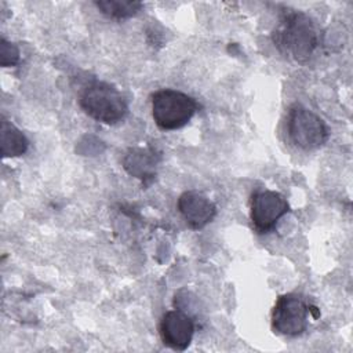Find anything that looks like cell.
<instances>
[{"label": "cell", "mask_w": 353, "mask_h": 353, "mask_svg": "<svg viewBox=\"0 0 353 353\" xmlns=\"http://www.w3.org/2000/svg\"><path fill=\"white\" fill-rule=\"evenodd\" d=\"M277 50L296 61H309L321 44V32L316 22L302 11H288L272 34Z\"/></svg>", "instance_id": "1"}, {"label": "cell", "mask_w": 353, "mask_h": 353, "mask_svg": "<svg viewBox=\"0 0 353 353\" xmlns=\"http://www.w3.org/2000/svg\"><path fill=\"white\" fill-rule=\"evenodd\" d=\"M19 62V48L7 41L4 37L0 40V63L3 68L15 66Z\"/></svg>", "instance_id": "12"}, {"label": "cell", "mask_w": 353, "mask_h": 353, "mask_svg": "<svg viewBox=\"0 0 353 353\" xmlns=\"http://www.w3.org/2000/svg\"><path fill=\"white\" fill-rule=\"evenodd\" d=\"M310 313L319 316L316 307H312L301 295H280L272 310V327L280 335H302L307 328Z\"/></svg>", "instance_id": "5"}, {"label": "cell", "mask_w": 353, "mask_h": 353, "mask_svg": "<svg viewBox=\"0 0 353 353\" xmlns=\"http://www.w3.org/2000/svg\"><path fill=\"white\" fill-rule=\"evenodd\" d=\"M79 105L87 116L103 124H116L128 113V105L121 92L114 85L99 80L91 81L81 90Z\"/></svg>", "instance_id": "2"}, {"label": "cell", "mask_w": 353, "mask_h": 353, "mask_svg": "<svg viewBox=\"0 0 353 353\" xmlns=\"http://www.w3.org/2000/svg\"><path fill=\"white\" fill-rule=\"evenodd\" d=\"M159 334L164 346L182 352L192 343L194 335V321L182 310H168L160 320Z\"/></svg>", "instance_id": "7"}, {"label": "cell", "mask_w": 353, "mask_h": 353, "mask_svg": "<svg viewBox=\"0 0 353 353\" xmlns=\"http://www.w3.org/2000/svg\"><path fill=\"white\" fill-rule=\"evenodd\" d=\"M197 109V102L178 90L163 88L152 95V117L156 125L165 131L185 127Z\"/></svg>", "instance_id": "3"}, {"label": "cell", "mask_w": 353, "mask_h": 353, "mask_svg": "<svg viewBox=\"0 0 353 353\" xmlns=\"http://www.w3.org/2000/svg\"><path fill=\"white\" fill-rule=\"evenodd\" d=\"M290 211L287 199L274 190H258L250 203V218L258 233H268Z\"/></svg>", "instance_id": "6"}, {"label": "cell", "mask_w": 353, "mask_h": 353, "mask_svg": "<svg viewBox=\"0 0 353 353\" xmlns=\"http://www.w3.org/2000/svg\"><path fill=\"white\" fill-rule=\"evenodd\" d=\"M157 163H159V156L152 149H142V148L130 149L123 160V165L125 171L141 181H148L154 178Z\"/></svg>", "instance_id": "9"}, {"label": "cell", "mask_w": 353, "mask_h": 353, "mask_svg": "<svg viewBox=\"0 0 353 353\" xmlns=\"http://www.w3.org/2000/svg\"><path fill=\"white\" fill-rule=\"evenodd\" d=\"M0 145H1V156L4 159H8V157H18L25 154L29 148V141L18 127H15L6 117H1Z\"/></svg>", "instance_id": "10"}, {"label": "cell", "mask_w": 353, "mask_h": 353, "mask_svg": "<svg viewBox=\"0 0 353 353\" xmlns=\"http://www.w3.org/2000/svg\"><path fill=\"white\" fill-rule=\"evenodd\" d=\"M95 6L103 15L117 21L137 15L142 8L141 1L132 0H99L95 1Z\"/></svg>", "instance_id": "11"}, {"label": "cell", "mask_w": 353, "mask_h": 353, "mask_svg": "<svg viewBox=\"0 0 353 353\" xmlns=\"http://www.w3.org/2000/svg\"><path fill=\"white\" fill-rule=\"evenodd\" d=\"M287 131L291 142L302 150L319 149L330 138V130L325 121L301 103L290 108Z\"/></svg>", "instance_id": "4"}, {"label": "cell", "mask_w": 353, "mask_h": 353, "mask_svg": "<svg viewBox=\"0 0 353 353\" xmlns=\"http://www.w3.org/2000/svg\"><path fill=\"white\" fill-rule=\"evenodd\" d=\"M178 211L192 229H203L216 215L214 201L199 190H186L178 199Z\"/></svg>", "instance_id": "8"}]
</instances>
